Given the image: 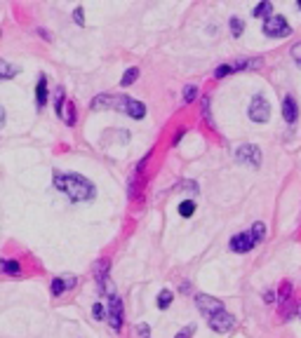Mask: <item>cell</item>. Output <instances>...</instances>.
<instances>
[{"instance_id": "6da1fadb", "label": "cell", "mask_w": 301, "mask_h": 338, "mask_svg": "<svg viewBox=\"0 0 301 338\" xmlns=\"http://www.w3.org/2000/svg\"><path fill=\"white\" fill-rule=\"evenodd\" d=\"M52 183L57 190H61L68 195L71 202H90L94 200L97 188L90 179H85L83 174H61V171H52Z\"/></svg>"}, {"instance_id": "8fae6325", "label": "cell", "mask_w": 301, "mask_h": 338, "mask_svg": "<svg viewBox=\"0 0 301 338\" xmlns=\"http://www.w3.org/2000/svg\"><path fill=\"white\" fill-rule=\"evenodd\" d=\"M146 160H149V155L141 160L139 165H137V169H134V174L129 176V183H127V195L134 200V197H139V190H141V174H144V165H146Z\"/></svg>"}, {"instance_id": "cb8c5ba5", "label": "cell", "mask_w": 301, "mask_h": 338, "mask_svg": "<svg viewBox=\"0 0 301 338\" xmlns=\"http://www.w3.org/2000/svg\"><path fill=\"white\" fill-rule=\"evenodd\" d=\"M50 291H52V296H61L66 291V282L64 277H54L52 284H50Z\"/></svg>"}, {"instance_id": "277c9868", "label": "cell", "mask_w": 301, "mask_h": 338, "mask_svg": "<svg viewBox=\"0 0 301 338\" xmlns=\"http://www.w3.org/2000/svg\"><path fill=\"white\" fill-rule=\"evenodd\" d=\"M108 270H111L108 258H99L97 263H94V282H97V291H99V294L113 296V282L108 280Z\"/></svg>"}, {"instance_id": "d590c367", "label": "cell", "mask_w": 301, "mask_h": 338, "mask_svg": "<svg viewBox=\"0 0 301 338\" xmlns=\"http://www.w3.org/2000/svg\"><path fill=\"white\" fill-rule=\"evenodd\" d=\"M137 331H139V334H141L144 338H150V329H149V324H139V327H137Z\"/></svg>"}, {"instance_id": "8d00e7d4", "label": "cell", "mask_w": 301, "mask_h": 338, "mask_svg": "<svg viewBox=\"0 0 301 338\" xmlns=\"http://www.w3.org/2000/svg\"><path fill=\"white\" fill-rule=\"evenodd\" d=\"M38 35H40V38H43V40H52V35H50V31H47V28H38Z\"/></svg>"}, {"instance_id": "603a6c76", "label": "cell", "mask_w": 301, "mask_h": 338, "mask_svg": "<svg viewBox=\"0 0 301 338\" xmlns=\"http://www.w3.org/2000/svg\"><path fill=\"white\" fill-rule=\"evenodd\" d=\"M181 99H183V104H193L195 99H198V87H195V84H186Z\"/></svg>"}, {"instance_id": "484cf974", "label": "cell", "mask_w": 301, "mask_h": 338, "mask_svg": "<svg viewBox=\"0 0 301 338\" xmlns=\"http://www.w3.org/2000/svg\"><path fill=\"white\" fill-rule=\"evenodd\" d=\"M179 214H181V216H186V219H188V216H193V214H195V202L193 200H183L181 204H179Z\"/></svg>"}, {"instance_id": "d4e9b609", "label": "cell", "mask_w": 301, "mask_h": 338, "mask_svg": "<svg viewBox=\"0 0 301 338\" xmlns=\"http://www.w3.org/2000/svg\"><path fill=\"white\" fill-rule=\"evenodd\" d=\"M245 31V24L240 17H231V33H233V38H240Z\"/></svg>"}, {"instance_id": "ffe728a7", "label": "cell", "mask_w": 301, "mask_h": 338, "mask_svg": "<svg viewBox=\"0 0 301 338\" xmlns=\"http://www.w3.org/2000/svg\"><path fill=\"white\" fill-rule=\"evenodd\" d=\"M271 12H273V2H269V0H264V2H259L257 7L252 10V14H254V17H266V19H269V17H271Z\"/></svg>"}, {"instance_id": "ab89813d", "label": "cell", "mask_w": 301, "mask_h": 338, "mask_svg": "<svg viewBox=\"0 0 301 338\" xmlns=\"http://www.w3.org/2000/svg\"><path fill=\"white\" fill-rule=\"evenodd\" d=\"M5 125V111H2V108H0V127Z\"/></svg>"}, {"instance_id": "2e32d148", "label": "cell", "mask_w": 301, "mask_h": 338, "mask_svg": "<svg viewBox=\"0 0 301 338\" xmlns=\"http://www.w3.org/2000/svg\"><path fill=\"white\" fill-rule=\"evenodd\" d=\"M17 73H19V68H17V66L7 63L5 59H0V80H12Z\"/></svg>"}, {"instance_id": "836d02e7", "label": "cell", "mask_w": 301, "mask_h": 338, "mask_svg": "<svg viewBox=\"0 0 301 338\" xmlns=\"http://www.w3.org/2000/svg\"><path fill=\"white\" fill-rule=\"evenodd\" d=\"M183 134H186V129H183V127H179V129H177V132H174L172 146H177V143H179V141H181V139H183Z\"/></svg>"}, {"instance_id": "1f68e13d", "label": "cell", "mask_w": 301, "mask_h": 338, "mask_svg": "<svg viewBox=\"0 0 301 338\" xmlns=\"http://www.w3.org/2000/svg\"><path fill=\"white\" fill-rule=\"evenodd\" d=\"M92 315H94V319H106V310H104V306H101V303H94V308H92Z\"/></svg>"}, {"instance_id": "e575fe53", "label": "cell", "mask_w": 301, "mask_h": 338, "mask_svg": "<svg viewBox=\"0 0 301 338\" xmlns=\"http://www.w3.org/2000/svg\"><path fill=\"white\" fill-rule=\"evenodd\" d=\"M179 188H191L193 190V193H198V183H195V181H183V183H179Z\"/></svg>"}, {"instance_id": "7402d4cb", "label": "cell", "mask_w": 301, "mask_h": 338, "mask_svg": "<svg viewBox=\"0 0 301 338\" xmlns=\"http://www.w3.org/2000/svg\"><path fill=\"white\" fill-rule=\"evenodd\" d=\"M137 78H139V68H127L120 80V87H129L132 83H137Z\"/></svg>"}, {"instance_id": "7c38bea8", "label": "cell", "mask_w": 301, "mask_h": 338, "mask_svg": "<svg viewBox=\"0 0 301 338\" xmlns=\"http://www.w3.org/2000/svg\"><path fill=\"white\" fill-rule=\"evenodd\" d=\"M282 117H285V122H290V125H294L297 117H299V104H297V99L292 94H287L282 99Z\"/></svg>"}, {"instance_id": "9c48e42d", "label": "cell", "mask_w": 301, "mask_h": 338, "mask_svg": "<svg viewBox=\"0 0 301 338\" xmlns=\"http://www.w3.org/2000/svg\"><path fill=\"white\" fill-rule=\"evenodd\" d=\"M195 306H198V310H200L205 317H212V315H216V312L226 310L221 301H216L214 296H207V294H198V296H195Z\"/></svg>"}, {"instance_id": "4316f807", "label": "cell", "mask_w": 301, "mask_h": 338, "mask_svg": "<svg viewBox=\"0 0 301 338\" xmlns=\"http://www.w3.org/2000/svg\"><path fill=\"white\" fill-rule=\"evenodd\" d=\"M61 117H64V122L68 127H73L75 125V104H68V106H66V108H64V115H61Z\"/></svg>"}, {"instance_id": "9a60e30c", "label": "cell", "mask_w": 301, "mask_h": 338, "mask_svg": "<svg viewBox=\"0 0 301 338\" xmlns=\"http://www.w3.org/2000/svg\"><path fill=\"white\" fill-rule=\"evenodd\" d=\"M0 273L19 275L22 273V263H19L17 258H0Z\"/></svg>"}, {"instance_id": "f35d334b", "label": "cell", "mask_w": 301, "mask_h": 338, "mask_svg": "<svg viewBox=\"0 0 301 338\" xmlns=\"http://www.w3.org/2000/svg\"><path fill=\"white\" fill-rule=\"evenodd\" d=\"M264 298H266V303H273V301H275V294H273V291H266Z\"/></svg>"}, {"instance_id": "74e56055", "label": "cell", "mask_w": 301, "mask_h": 338, "mask_svg": "<svg viewBox=\"0 0 301 338\" xmlns=\"http://www.w3.org/2000/svg\"><path fill=\"white\" fill-rule=\"evenodd\" d=\"M64 282H66V289H75V284H78L75 277H64Z\"/></svg>"}, {"instance_id": "f546056e", "label": "cell", "mask_w": 301, "mask_h": 338, "mask_svg": "<svg viewBox=\"0 0 301 338\" xmlns=\"http://www.w3.org/2000/svg\"><path fill=\"white\" fill-rule=\"evenodd\" d=\"M203 117L210 125H214V122H212V113H210V96H203Z\"/></svg>"}, {"instance_id": "e0dca14e", "label": "cell", "mask_w": 301, "mask_h": 338, "mask_svg": "<svg viewBox=\"0 0 301 338\" xmlns=\"http://www.w3.org/2000/svg\"><path fill=\"white\" fill-rule=\"evenodd\" d=\"M249 235H252V240H254V244L264 242V237H266V223L257 221L254 225H252V230H249Z\"/></svg>"}, {"instance_id": "30bf717a", "label": "cell", "mask_w": 301, "mask_h": 338, "mask_svg": "<svg viewBox=\"0 0 301 338\" xmlns=\"http://www.w3.org/2000/svg\"><path fill=\"white\" fill-rule=\"evenodd\" d=\"M228 247H231V252H236V254H247V252H252L257 244H254V240H252L249 232H238V235L231 237Z\"/></svg>"}, {"instance_id": "44dd1931", "label": "cell", "mask_w": 301, "mask_h": 338, "mask_svg": "<svg viewBox=\"0 0 301 338\" xmlns=\"http://www.w3.org/2000/svg\"><path fill=\"white\" fill-rule=\"evenodd\" d=\"M64 99H66L64 87H59V89H57V94H54V113H57L59 117L64 115Z\"/></svg>"}, {"instance_id": "f1b7e54d", "label": "cell", "mask_w": 301, "mask_h": 338, "mask_svg": "<svg viewBox=\"0 0 301 338\" xmlns=\"http://www.w3.org/2000/svg\"><path fill=\"white\" fill-rule=\"evenodd\" d=\"M73 21L78 24V26H85V10H83L80 5L73 10Z\"/></svg>"}, {"instance_id": "52a82bcc", "label": "cell", "mask_w": 301, "mask_h": 338, "mask_svg": "<svg viewBox=\"0 0 301 338\" xmlns=\"http://www.w3.org/2000/svg\"><path fill=\"white\" fill-rule=\"evenodd\" d=\"M106 319L113 331H120L122 329V319H125V312H122V301L118 296H108V312H106Z\"/></svg>"}, {"instance_id": "4dcf8cb0", "label": "cell", "mask_w": 301, "mask_h": 338, "mask_svg": "<svg viewBox=\"0 0 301 338\" xmlns=\"http://www.w3.org/2000/svg\"><path fill=\"white\" fill-rule=\"evenodd\" d=\"M193 334H195V324H188V327H183L174 338H191Z\"/></svg>"}, {"instance_id": "d6a6232c", "label": "cell", "mask_w": 301, "mask_h": 338, "mask_svg": "<svg viewBox=\"0 0 301 338\" xmlns=\"http://www.w3.org/2000/svg\"><path fill=\"white\" fill-rule=\"evenodd\" d=\"M292 56H294V61H297V63L301 66V42H299V45H294V47H292Z\"/></svg>"}, {"instance_id": "83f0119b", "label": "cell", "mask_w": 301, "mask_h": 338, "mask_svg": "<svg viewBox=\"0 0 301 338\" xmlns=\"http://www.w3.org/2000/svg\"><path fill=\"white\" fill-rule=\"evenodd\" d=\"M231 73H233V66H231V63H221V66H216L214 78L221 80V78H226V75H231Z\"/></svg>"}, {"instance_id": "7a4b0ae2", "label": "cell", "mask_w": 301, "mask_h": 338, "mask_svg": "<svg viewBox=\"0 0 301 338\" xmlns=\"http://www.w3.org/2000/svg\"><path fill=\"white\" fill-rule=\"evenodd\" d=\"M113 108L129 117H134V120H141V117L146 115V106L141 104V101H137V99H129V96H125V94L116 96V106H113Z\"/></svg>"}, {"instance_id": "4fadbf2b", "label": "cell", "mask_w": 301, "mask_h": 338, "mask_svg": "<svg viewBox=\"0 0 301 338\" xmlns=\"http://www.w3.org/2000/svg\"><path fill=\"white\" fill-rule=\"evenodd\" d=\"M113 106H116V94H108V92H101L90 101L92 111H106V108H113Z\"/></svg>"}, {"instance_id": "3957f363", "label": "cell", "mask_w": 301, "mask_h": 338, "mask_svg": "<svg viewBox=\"0 0 301 338\" xmlns=\"http://www.w3.org/2000/svg\"><path fill=\"white\" fill-rule=\"evenodd\" d=\"M290 33H292V26L280 14H271L269 19L264 21V35H269V38H287Z\"/></svg>"}, {"instance_id": "ba28073f", "label": "cell", "mask_w": 301, "mask_h": 338, "mask_svg": "<svg viewBox=\"0 0 301 338\" xmlns=\"http://www.w3.org/2000/svg\"><path fill=\"white\" fill-rule=\"evenodd\" d=\"M207 324H210V329L216 331V334H228V331H233V327H236V317L231 315V312H226V310H221V312H216V315L207 317Z\"/></svg>"}, {"instance_id": "ac0fdd59", "label": "cell", "mask_w": 301, "mask_h": 338, "mask_svg": "<svg viewBox=\"0 0 301 338\" xmlns=\"http://www.w3.org/2000/svg\"><path fill=\"white\" fill-rule=\"evenodd\" d=\"M233 71H245V68H259L261 66V59H238L236 63H231Z\"/></svg>"}, {"instance_id": "5bb4252c", "label": "cell", "mask_w": 301, "mask_h": 338, "mask_svg": "<svg viewBox=\"0 0 301 338\" xmlns=\"http://www.w3.org/2000/svg\"><path fill=\"white\" fill-rule=\"evenodd\" d=\"M47 104V75L40 73L38 75V84H35V106H38V111L45 108Z\"/></svg>"}, {"instance_id": "5b68a950", "label": "cell", "mask_w": 301, "mask_h": 338, "mask_svg": "<svg viewBox=\"0 0 301 338\" xmlns=\"http://www.w3.org/2000/svg\"><path fill=\"white\" fill-rule=\"evenodd\" d=\"M236 160L240 165H247V167L259 169L261 167V150L254 143H242L236 148Z\"/></svg>"}, {"instance_id": "8992f818", "label": "cell", "mask_w": 301, "mask_h": 338, "mask_svg": "<svg viewBox=\"0 0 301 338\" xmlns=\"http://www.w3.org/2000/svg\"><path fill=\"white\" fill-rule=\"evenodd\" d=\"M249 120L252 122H269L271 117V104L264 99L261 94H254L252 101H249Z\"/></svg>"}, {"instance_id": "d6986e66", "label": "cell", "mask_w": 301, "mask_h": 338, "mask_svg": "<svg viewBox=\"0 0 301 338\" xmlns=\"http://www.w3.org/2000/svg\"><path fill=\"white\" fill-rule=\"evenodd\" d=\"M172 301H174V294L170 289H162L160 294H158V308L160 310H167V308L172 306Z\"/></svg>"}]
</instances>
